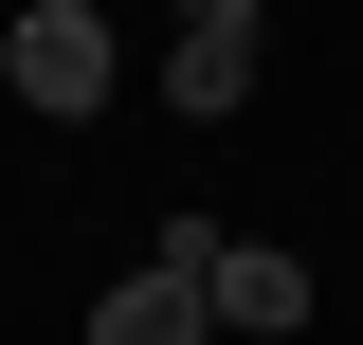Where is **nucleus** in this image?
<instances>
[{"label":"nucleus","mask_w":363,"mask_h":345,"mask_svg":"<svg viewBox=\"0 0 363 345\" xmlns=\"http://www.w3.org/2000/svg\"><path fill=\"white\" fill-rule=\"evenodd\" d=\"M0 91H18L37 128L109 109V18H91V0H18V37H0Z\"/></svg>","instance_id":"nucleus-1"},{"label":"nucleus","mask_w":363,"mask_h":345,"mask_svg":"<svg viewBox=\"0 0 363 345\" xmlns=\"http://www.w3.org/2000/svg\"><path fill=\"white\" fill-rule=\"evenodd\" d=\"M200 291H218V345L309 327V255H272V236H200Z\"/></svg>","instance_id":"nucleus-3"},{"label":"nucleus","mask_w":363,"mask_h":345,"mask_svg":"<svg viewBox=\"0 0 363 345\" xmlns=\"http://www.w3.org/2000/svg\"><path fill=\"white\" fill-rule=\"evenodd\" d=\"M164 91H182V128L255 109V37H182V55H164Z\"/></svg>","instance_id":"nucleus-4"},{"label":"nucleus","mask_w":363,"mask_h":345,"mask_svg":"<svg viewBox=\"0 0 363 345\" xmlns=\"http://www.w3.org/2000/svg\"><path fill=\"white\" fill-rule=\"evenodd\" d=\"M200 236L218 218H164V255L128 291H91V345H218V291H200Z\"/></svg>","instance_id":"nucleus-2"},{"label":"nucleus","mask_w":363,"mask_h":345,"mask_svg":"<svg viewBox=\"0 0 363 345\" xmlns=\"http://www.w3.org/2000/svg\"><path fill=\"white\" fill-rule=\"evenodd\" d=\"M182 37H255V0H182Z\"/></svg>","instance_id":"nucleus-5"}]
</instances>
